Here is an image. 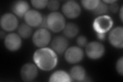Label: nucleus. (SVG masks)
Returning <instances> with one entry per match:
<instances>
[{
  "instance_id": "1",
  "label": "nucleus",
  "mask_w": 123,
  "mask_h": 82,
  "mask_svg": "<svg viewBox=\"0 0 123 82\" xmlns=\"http://www.w3.org/2000/svg\"><path fill=\"white\" fill-rule=\"evenodd\" d=\"M33 61L40 69L45 71H50L55 68L57 63L56 53L49 48H41L33 54Z\"/></svg>"
},
{
  "instance_id": "2",
  "label": "nucleus",
  "mask_w": 123,
  "mask_h": 82,
  "mask_svg": "<svg viewBox=\"0 0 123 82\" xmlns=\"http://www.w3.org/2000/svg\"><path fill=\"white\" fill-rule=\"evenodd\" d=\"M46 21L48 29L54 32H59L63 30L66 25L64 15L56 11L49 13L46 17Z\"/></svg>"
},
{
  "instance_id": "3",
  "label": "nucleus",
  "mask_w": 123,
  "mask_h": 82,
  "mask_svg": "<svg viewBox=\"0 0 123 82\" xmlns=\"http://www.w3.org/2000/svg\"><path fill=\"white\" fill-rule=\"evenodd\" d=\"M113 20L109 15H100L96 18L93 22V27L97 33H106L111 29L113 26Z\"/></svg>"
},
{
  "instance_id": "4",
  "label": "nucleus",
  "mask_w": 123,
  "mask_h": 82,
  "mask_svg": "<svg viewBox=\"0 0 123 82\" xmlns=\"http://www.w3.org/2000/svg\"><path fill=\"white\" fill-rule=\"evenodd\" d=\"M51 33L47 29L40 28L36 30L32 36V42L36 47H45L51 41Z\"/></svg>"
},
{
  "instance_id": "5",
  "label": "nucleus",
  "mask_w": 123,
  "mask_h": 82,
  "mask_svg": "<svg viewBox=\"0 0 123 82\" xmlns=\"http://www.w3.org/2000/svg\"><path fill=\"white\" fill-rule=\"evenodd\" d=\"M87 56L91 60H98L101 58L105 52V48L101 43L93 41L86 46Z\"/></svg>"
},
{
  "instance_id": "6",
  "label": "nucleus",
  "mask_w": 123,
  "mask_h": 82,
  "mask_svg": "<svg viewBox=\"0 0 123 82\" xmlns=\"http://www.w3.org/2000/svg\"><path fill=\"white\" fill-rule=\"evenodd\" d=\"M0 25L4 30L11 32L18 28V21L16 15L13 13H7L1 17Z\"/></svg>"
},
{
  "instance_id": "7",
  "label": "nucleus",
  "mask_w": 123,
  "mask_h": 82,
  "mask_svg": "<svg viewBox=\"0 0 123 82\" xmlns=\"http://www.w3.org/2000/svg\"><path fill=\"white\" fill-rule=\"evenodd\" d=\"M84 55L83 50L79 46H72L65 51L64 57L68 63L73 64L81 61Z\"/></svg>"
},
{
  "instance_id": "8",
  "label": "nucleus",
  "mask_w": 123,
  "mask_h": 82,
  "mask_svg": "<svg viewBox=\"0 0 123 82\" xmlns=\"http://www.w3.org/2000/svg\"><path fill=\"white\" fill-rule=\"evenodd\" d=\"M62 11L67 18L74 19L79 17L81 13V8L76 1H68L63 5Z\"/></svg>"
},
{
  "instance_id": "9",
  "label": "nucleus",
  "mask_w": 123,
  "mask_h": 82,
  "mask_svg": "<svg viewBox=\"0 0 123 82\" xmlns=\"http://www.w3.org/2000/svg\"><path fill=\"white\" fill-rule=\"evenodd\" d=\"M110 44L117 48L123 47V28L118 26L110 31L108 36Z\"/></svg>"
},
{
  "instance_id": "10",
  "label": "nucleus",
  "mask_w": 123,
  "mask_h": 82,
  "mask_svg": "<svg viewBox=\"0 0 123 82\" xmlns=\"http://www.w3.org/2000/svg\"><path fill=\"white\" fill-rule=\"evenodd\" d=\"M38 70L36 65L32 63H27L23 66L21 69V76L23 81L31 82L36 79Z\"/></svg>"
},
{
  "instance_id": "11",
  "label": "nucleus",
  "mask_w": 123,
  "mask_h": 82,
  "mask_svg": "<svg viewBox=\"0 0 123 82\" xmlns=\"http://www.w3.org/2000/svg\"><path fill=\"white\" fill-rule=\"evenodd\" d=\"M22 38L18 34L11 33L6 36L4 40L5 47L10 51H16L22 46Z\"/></svg>"
},
{
  "instance_id": "12",
  "label": "nucleus",
  "mask_w": 123,
  "mask_h": 82,
  "mask_svg": "<svg viewBox=\"0 0 123 82\" xmlns=\"http://www.w3.org/2000/svg\"><path fill=\"white\" fill-rule=\"evenodd\" d=\"M26 24L31 27H40L43 21L44 17L36 10H29L24 16Z\"/></svg>"
},
{
  "instance_id": "13",
  "label": "nucleus",
  "mask_w": 123,
  "mask_h": 82,
  "mask_svg": "<svg viewBox=\"0 0 123 82\" xmlns=\"http://www.w3.org/2000/svg\"><path fill=\"white\" fill-rule=\"evenodd\" d=\"M68 44V41L66 37L59 36L53 38L51 43V49L56 53L62 54L67 50Z\"/></svg>"
},
{
  "instance_id": "14",
  "label": "nucleus",
  "mask_w": 123,
  "mask_h": 82,
  "mask_svg": "<svg viewBox=\"0 0 123 82\" xmlns=\"http://www.w3.org/2000/svg\"><path fill=\"white\" fill-rule=\"evenodd\" d=\"M29 4L27 1H18L12 4L11 10L14 15L19 18H23L29 10Z\"/></svg>"
},
{
  "instance_id": "15",
  "label": "nucleus",
  "mask_w": 123,
  "mask_h": 82,
  "mask_svg": "<svg viewBox=\"0 0 123 82\" xmlns=\"http://www.w3.org/2000/svg\"><path fill=\"white\" fill-rule=\"evenodd\" d=\"M69 75L71 79L75 81H83L86 78V70L81 66H75L70 69Z\"/></svg>"
},
{
  "instance_id": "16",
  "label": "nucleus",
  "mask_w": 123,
  "mask_h": 82,
  "mask_svg": "<svg viewBox=\"0 0 123 82\" xmlns=\"http://www.w3.org/2000/svg\"><path fill=\"white\" fill-rule=\"evenodd\" d=\"M51 82H70L72 79L68 73L63 70H57L54 72L49 77Z\"/></svg>"
},
{
  "instance_id": "17",
  "label": "nucleus",
  "mask_w": 123,
  "mask_h": 82,
  "mask_svg": "<svg viewBox=\"0 0 123 82\" xmlns=\"http://www.w3.org/2000/svg\"><path fill=\"white\" fill-rule=\"evenodd\" d=\"M79 32L78 26L74 23H69L65 25L63 29L65 37L68 38H75Z\"/></svg>"
},
{
  "instance_id": "18",
  "label": "nucleus",
  "mask_w": 123,
  "mask_h": 82,
  "mask_svg": "<svg viewBox=\"0 0 123 82\" xmlns=\"http://www.w3.org/2000/svg\"><path fill=\"white\" fill-rule=\"evenodd\" d=\"M18 34L23 38H28L31 36L32 29L26 23H23L18 28Z\"/></svg>"
},
{
  "instance_id": "19",
  "label": "nucleus",
  "mask_w": 123,
  "mask_h": 82,
  "mask_svg": "<svg viewBox=\"0 0 123 82\" xmlns=\"http://www.w3.org/2000/svg\"><path fill=\"white\" fill-rule=\"evenodd\" d=\"M108 6L107 4L103 2V1H100L97 7L92 10V13L96 15H103L108 12Z\"/></svg>"
},
{
  "instance_id": "20",
  "label": "nucleus",
  "mask_w": 123,
  "mask_h": 82,
  "mask_svg": "<svg viewBox=\"0 0 123 82\" xmlns=\"http://www.w3.org/2000/svg\"><path fill=\"white\" fill-rule=\"evenodd\" d=\"M99 2V0H83L81 3L85 9L92 11L97 7Z\"/></svg>"
},
{
  "instance_id": "21",
  "label": "nucleus",
  "mask_w": 123,
  "mask_h": 82,
  "mask_svg": "<svg viewBox=\"0 0 123 82\" xmlns=\"http://www.w3.org/2000/svg\"><path fill=\"white\" fill-rule=\"evenodd\" d=\"M32 5L37 9H42L47 6L48 1L47 0H32L31 1Z\"/></svg>"
},
{
  "instance_id": "22",
  "label": "nucleus",
  "mask_w": 123,
  "mask_h": 82,
  "mask_svg": "<svg viewBox=\"0 0 123 82\" xmlns=\"http://www.w3.org/2000/svg\"><path fill=\"white\" fill-rule=\"evenodd\" d=\"M60 5L59 1H55V0H51V1H48L47 7L49 10L55 12V11L59 8Z\"/></svg>"
},
{
  "instance_id": "23",
  "label": "nucleus",
  "mask_w": 123,
  "mask_h": 82,
  "mask_svg": "<svg viewBox=\"0 0 123 82\" xmlns=\"http://www.w3.org/2000/svg\"><path fill=\"white\" fill-rule=\"evenodd\" d=\"M123 57H122L118 58L116 63V70L117 73L121 76L123 75Z\"/></svg>"
},
{
  "instance_id": "24",
  "label": "nucleus",
  "mask_w": 123,
  "mask_h": 82,
  "mask_svg": "<svg viewBox=\"0 0 123 82\" xmlns=\"http://www.w3.org/2000/svg\"><path fill=\"white\" fill-rule=\"evenodd\" d=\"M87 41V38L84 36H80L76 39V43L80 47L86 46L88 44Z\"/></svg>"
},
{
  "instance_id": "25",
  "label": "nucleus",
  "mask_w": 123,
  "mask_h": 82,
  "mask_svg": "<svg viewBox=\"0 0 123 82\" xmlns=\"http://www.w3.org/2000/svg\"><path fill=\"white\" fill-rule=\"evenodd\" d=\"M116 2L111 4L108 7L109 10H110L111 12L113 13H117L119 10V6L118 5V4Z\"/></svg>"
},
{
  "instance_id": "26",
  "label": "nucleus",
  "mask_w": 123,
  "mask_h": 82,
  "mask_svg": "<svg viewBox=\"0 0 123 82\" xmlns=\"http://www.w3.org/2000/svg\"><path fill=\"white\" fill-rule=\"evenodd\" d=\"M97 37L98 39H99V40L103 41L106 38V35L105 33H98L97 34Z\"/></svg>"
},
{
  "instance_id": "27",
  "label": "nucleus",
  "mask_w": 123,
  "mask_h": 82,
  "mask_svg": "<svg viewBox=\"0 0 123 82\" xmlns=\"http://www.w3.org/2000/svg\"><path fill=\"white\" fill-rule=\"evenodd\" d=\"M6 36H5V33L4 32H3V31H1V33H0V38H1V40L2 39L5 38Z\"/></svg>"
},
{
  "instance_id": "28",
  "label": "nucleus",
  "mask_w": 123,
  "mask_h": 82,
  "mask_svg": "<svg viewBox=\"0 0 123 82\" xmlns=\"http://www.w3.org/2000/svg\"><path fill=\"white\" fill-rule=\"evenodd\" d=\"M120 11V19L122 22H123V6L121 7V8H120V10H119Z\"/></svg>"
},
{
  "instance_id": "29",
  "label": "nucleus",
  "mask_w": 123,
  "mask_h": 82,
  "mask_svg": "<svg viewBox=\"0 0 123 82\" xmlns=\"http://www.w3.org/2000/svg\"><path fill=\"white\" fill-rule=\"evenodd\" d=\"M103 2L106 4H111L116 2L117 1H114V0H109V1H103Z\"/></svg>"
}]
</instances>
